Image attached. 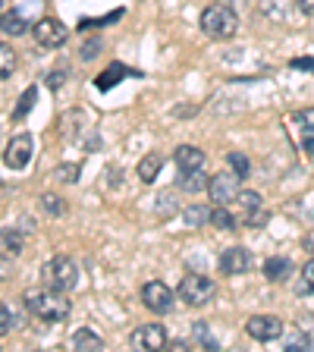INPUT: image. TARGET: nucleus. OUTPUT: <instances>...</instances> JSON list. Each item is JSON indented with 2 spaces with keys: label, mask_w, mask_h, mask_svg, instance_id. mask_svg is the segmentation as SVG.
<instances>
[{
  "label": "nucleus",
  "mask_w": 314,
  "mask_h": 352,
  "mask_svg": "<svg viewBox=\"0 0 314 352\" xmlns=\"http://www.w3.org/2000/svg\"><path fill=\"white\" fill-rule=\"evenodd\" d=\"M25 32H29V22L22 19L19 13H3V35L19 38V35H25Z\"/></svg>",
  "instance_id": "nucleus-22"
},
{
  "label": "nucleus",
  "mask_w": 314,
  "mask_h": 352,
  "mask_svg": "<svg viewBox=\"0 0 314 352\" xmlns=\"http://www.w3.org/2000/svg\"><path fill=\"white\" fill-rule=\"evenodd\" d=\"M258 10H261L264 19L280 22V25H289L302 16L299 0H258Z\"/></svg>",
  "instance_id": "nucleus-11"
},
{
  "label": "nucleus",
  "mask_w": 314,
  "mask_h": 352,
  "mask_svg": "<svg viewBox=\"0 0 314 352\" xmlns=\"http://www.w3.org/2000/svg\"><path fill=\"white\" fill-rule=\"evenodd\" d=\"M129 346L145 352L164 349L167 346V330H164V324H142V327H135L129 333Z\"/></svg>",
  "instance_id": "nucleus-10"
},
{
  "label": "nucleus",
  "mask_w": 314,
  "mask_h": 352,
  "mask_svg": "<svg viewBox=\"0 0 314 352\" xmlns=\"http://www.w3.org/2000/svg\"><path fill=\"white\" fill-rule=\"evenodd\" d=\"M293 123L299 126V129L305 132V135H308V132H314V107H302V110H295V113H293Z\"/></svg>",
  "instance_id": "nucleus-27"
},
{
  "label": "nucleus",
  "mask_w": 314,
  "mask_h": 352,
  "mask_svg": "<svg viewBox=\"0 0 314 352\" xmlns=\"http://www.w3.org/2000/svg\"><path fill=\"white\" fill-rule=\"evenodd\" d=\"M220 3H227V7H233V10L242 7V0H220Z\"/></svg>",
  "instance_id": "nucleus-44"
},
{
  "label": "nucleus",
  "mask_w": 314,
  "mask_h": 352,
  "mask_svg": "<svg viewBox=\"0 0 314 352\" xmlns=\"http://www.w3.org/2000/svg\"><path fill=\"white\" fill-rule=\"evenodd\" d=\"M41 205H44V211H51V214H66V201L63 198H57L54 192H44Z\"/></svg>",
  "instance_id": "nucleus-31"
},
{
  "label": "nucleus",
  "mask_w": 314,
  "mask_h": 352,
  "mask_svg": "<svg viewBox=\"0 0 314 352\" xmlns=\"http://www.w3.org/2000/svg\"><path fill=\"white\" fill-rule=\"evenodd\" d=\"M211 214H214V208H208V205H189L183 211V220H186V227H205V223H211Z\"/></svg>",
  "instance_id": "nucleus-20"
},
{
  "label": "nucleus",
  "mask_w": 314,
  "mask_h": 352,
  "mask_svg": "<svg viewBox=\"0 0 314 352\" xmlns=\"http://www.w3.org/2000/svg\"><path fill=\"white\" fill-rule=\"evenodd\" d=\"M66 76H69V69H66V66H60V69H54V73L47 76V88H54V91H57V88L66 82Z\"/></svg>",
  "instance_id": "nucleus-37"
},
{
  "label": "nucleus",
  "mask_w": 314,
  "mask_h": 352,
  "mask_svg": "<svg viewBox=\"0 0 314 352\" xmlns=\"http://www.w3.org/2000/svg\"><path fill=\"white\" fill-rule=\"evenodd\" d=\"M57 179L60 183H79V164H60Z\"/></svg>",
  "instance_id": "nucleus-32"
},
{
  "label": "nucleus",
  "mask_w": 314,
  "mask_h": 352,
  "mask_svg": "<svg viewBox=\"0 0 314 352\" xmlns=\"http://www.w3.org/2000/svg\"><path fill=\"white\" fill-rule=\"evenodd\" d=\"M154 211L161 214V217H173V214H176V192H164V195H157Z\"/></svg>",
  "instance_id": "nucleus-26"
},
{
  "label": "nucleus",
  "mask_w": 314,
  "mask_h": 352,
  "mask_svg": "<svg viewBox=\"0 0 314 352\" xmlns=\"http://www.w3.org/2000/svg\"><path fill=\"white\" fill-rule=\"evenodd\" d=\"M73 349H82V352H98V349H104V340L98 337L95 330L82 327V330H76V333H73Z\"/></svg>",
  "instance_id": "nucleus-18"
},
{
  "label": "nucleus",
  "mask_w": 314,
  "mask_h": 352,
  "mask_svg": "<svg viewBox=\"0 0 314 352\" xmlns=\"http://www.w3.org/2000/svg\"><path fill=\"white\" fill-rule=\"evenodd\" d=\"M35 142H32L29 132H19V135H13V139L7 142V148H3V164H7L10 170H25L32 161V151H35Z\"/></svg>",
  "instance_id": "nucleus-8"
},
{
  "label": "nucleus",
  "mask_w": 314,
  "mask_h": 352,
  "mask_svg": "<svg viewBox=\"0 0 314 352\" xmlns=\"http://www.w3.org/2000/svg\"><path fill=\"white\" fill-rule=\"evenodd\" d=\"M195 340L201 343V349H217V340L211 337V330H208L205 321H198L195 324Z\"/></svg>",
  "instance_id": "nucleus-29"
},
{
  "label": "nucleus",
  "mask_w": 314,
  "mask_h": 352,
  "mask_svg": "<svg viewBox=\"0 0 314 352\" xmlns=\"http://www.w3.org/2000/svg\"><path fill=\"white\" fill-rule=\"evenodd\" d=\"M176 296H179L189 308H205L208 302L217 296V286H214V280L205 277V274H186V277L179 280Z\"/></svg>",
  "instance_id": "nucleus-3"
},
{
  "label": "nucleus",
  "mask_w": 314,
  "mask_h": 352,
  "mask_svg": "<svg viewBox=\"0 0 314 352\" xmlns=\"http://www.w3.org/2000/svg\"><path fill=\"white\" fill-rule=\"evenodd\" d=\"M227 161H229V167H233L236 173L242 176V179H245V176L251 173V164H249V157H245L242 151H229V154H227Z\"/></svg>",
  "instance_id": "nucleus-28"
},
{
  "label": "nucleus",
  "mask_w": 314,
  "mask_h": 352,
  "mask_svg": "<svg viewBox=\"0 0 314 352\" xmlns=\"http://www.w3.org/2000/svg\"><path fill=\"white\" fill-rule=\"evenodd\" d=\"M32 35H35L38 47H44V51H57V47H63V44H66L69 32H66V25L60 19H54V16H44V19L35 22Z\"/></svg>",
  "instance_id": "nucleus-5"
},
{
  "label": "nucleus",
  "mask_w": 314,
  "mask_h": 352,
  "mask_svg": "<svg viewBox=\"0 0 314 352\" xmlns=\"http://www.w3.org/2000/svg\"><path fill=\"white\" fill-rule=\"evenodd\" d=\"M239 183H242V176L236 173V170H229V173H214L211 186H208V195H211L214 205H233L242 192Z\"/></svg>",
  "instance_id": "nucleus-6"
},
{
  "label": "nucleus",
  "mask_w": 314,
  "mask_h": 352,
  "mask_svg": "<svg viewBox=\"0 0 314 352\" xmlns=\"http://www.w3.org/2000/svg\"><path fill=\"white\" fill-rule=\"evenodd\" d=\"M302 249H305L308 255H314V230H311V233L302 236Z\"/></svg>",
  "instance_id": "nucleus-40"
},
{
  "label": "nucleus",
  "mask_w": 314,
  "mask_h": 352,
  "mask_svg": "<svg viewBox=\"0 0 314 352\" xmlns=\"http://www.w3.org/2000/svg\"><path fill=\"white\" fill-rule=\"evenodd\" d=\"M245 333L258 343H271V340L283 337V321L277 315H251L245 321Z\"/></svg>",
  "instance_id": "nucleus-9"
},
{
  "label": "nucleus",
  "mask_w": 314,
  "mask_h": 352,
  "mask_svg": "<svg viewBox=\"0 0 314 352\" xmlns=\"http://www.w3.org/2000/svg\"><path fill=\"white\" fill-rule=\"evenodd\" d=\"M201 32L208 38H214V41H227V38H233L239 32V16H236L233 7L217 0V3L205 7V13H201Z\"/></svg>",
  "instance_id": "nucleus-2"
},
{
  "label": "nucleus",
  "mask_w": 314,
  "mask_h": 352,
  "mask_svg": "<svg viewBox=\"0 0 314 352\" xmlns=\"http://www.w3.org/2000/svg\"><path fill=\"white\" fill-rule=\"evenodd\" d=\"M3 249H7V252H13V255H19V252H22V236L19 233H16V230H3Z\"/></svg>",
  "instance_id": "nucleus-34"
},
{
  "label": "nucleus",
  "mask_w": 314,
  "mask_h": 352,
  "mask_svg": "<svg viewBox=\"0 0 314 352\" xmlns=\"http://www.w3.org/2000/svg\"><path fill=\"white\" fill-rule=\"evenodd\" d=\"M295 271V264L293 258H286V255H273L264 261V280H271V283H286V280L293 277Z\"/></svg>",
  "instance_id": "nucleus-13"
},
{
  "label": "nucleus",
  "mask_w": 314,
  "mask_h": 352,
  "mask_svg": "<svg viewBox=\"0 0 314 352\" xmlns=\"http://www.w3.org/2000/svg\"><path fill=\"white\" fill-rule=\"evenodd\" d=\"M173 299H179V296H173V289L164 280H148L142 286V302H145V308L154 311V315H167L170 308H173Z\"/></svg>",
  "instance_id": "nucleus-7"
},
{
  "label": "nucleus",
  "mask_w": 314,
  "mask_h": 352,
  "mask_svg": "<svg viewBox=\"0 0 314 352\" xmlns=\"http://www.w3.org/2000/svg\"><path fill=\"white\" fill-rule=\"evenodd\" d=\"M302 148H305V154H311V157H314V132H308V135H305Z\"/></svg>",
  "instance_id": "nucleus-42"
},
{
  "label": "nucleus",
  "mask_w": 314,
  "mask_h": 352,
  "mask_svg": "<svg viewBox=\"0 0 314 352\" xmlns=\"http://www.w3.org/2000/svg\"><path fill=\"white\" fill-rule=\"evenodd\" d=\"M22 302H25V308H29V315H35L38 321H51V324L69 318V311H73L66 293L51 289V286H47V289H25Z\"/></svg>",
  "instance_id": "nucleus-1"
},
{
  "label": "nucleus",
  "mask_w": 314,
  "mask_h": 352,
  "mask_svg": "<svg viewBox=\"0 0 314 352\" xmlns=\"http://www.w3.org/2000/svg\"><path fill=\"white\" fill-rule=\"evenodd\" d=\"M302 16H314V0H299Z\"/></svg>",
  "instance_id": "nucleus-41"
},
{
  "label": "nucleus",
  "mask_w": 314,
  "mask_h": 352,
  "mask_svg": "<svg viewBox=\"0 0 314 352\" xmlns=\"http://www.w3.org/2000/svg\"><path fill=\"white\" fill-rule=\"evenodd\" d=\"M220 274H227V277H239L251 267V252L245 245H229V249L220 252Z\"/></svg>",
  "instance_id": "nucleus-12"
},
{
  "label": "nucleus",
  "mask_w": 314,
  "mask_h": 352,
  "mask_svg": "<svg viewBox=\"0 0 314 352\" xmlns=\"http://www.w3.org/2000/svg\"><path fill=\"white\" fill-rule=\"evenodd\" d=\"M305 211H308V214H311V217H314V195H311V198H308V201H305Z\"/></svg>",
  "instance_id": "nucleus-43"
},
{
  "label": "nucleus",
  "mask_w": 314,
  "mask_h": 352,
  "mask_svg": "<svg viewBox=\"0 0 314 352\" xmlns=\"http://www.w3.org/2000/svg\"><path fill=\"white\" fill-rule=\"evenodd\" d=\"M211 223H214V227H217V230H236V223H239V217H233V214L227 211V205H214Z\"/></svg>",
  "instance_id": "nucleus-23"
},
{
  "label": "nucleus",
  "mask_w": 314,
  "mask_h": 352,
  "mask_svg": "<svg viewBox=\"0 0 314 352\" xmlns=\"http://www.w3.org/2000/svg\"><path fill=\"white\" fill-rule=\"evenodd\" d=\"M126 76H145V73H139V69H129V66H123V63H113V66H107L101 76L95 79V85H98V91H110V88L117 85L120 79H126Z\"/></svg>",
  "instance_id": "nucleus-16"
},
{
  "label": "nucleus",
  "mask_w": 314,
  "mask_h": 352,
  "mask_svg": "<svg viewBox=\"0 0 314 352\" xmlns=\"http://www.w3.org/2000/svg\"><path fill=\"white\" fill-rule=\"evenodd\" d=\"M302 280H305V286L314 293V255H311V261H308L305 267H302Z\"/></svg>",
  "instance_id": "nucleus-39"
},
{
  "label": "nucleus",
  "mask_w": 314,
  "mask_h": 352,
  "mask_svg": "<svg viewBox=\"0 0 314 352\" xmlns=\"http://www.w3.org/2000/svg\"><path fill=\"white\" fill-rule=\"evenodd\" d=\"M173 161H176V167L179 170H201L205 167V161H208V154L201 151V148H195V145H179L176 148V154H173Z\"/></svg>",
  "instance_id": "nucleus-14"
},
{
  "label": "nucleus",
  "mask_w": 314,
  "mask_h": 352,
  "mask_svg": "<svg viewBox=\"0 0 314 352\" xmlns=\"http://www.w3.org/2000/svg\"><path fill=\"white\" fill-rule=\"evenodd\" d=\"M123 13L126 10H113V13H107V16H101V19H82L79 22V32H88V29H101V25H113L117 19H123Z\"/></svg>",
  "instance_id": "nucleus-24"
},
{
  "label": "nucleus",
  "mask_w": 314,
  "mask_h": 352,
  "mask_svg": "<svg viewBox=\"0 0 314 352\" xmlns=\"http://www.w3.org/2000/svg\"><path fill=\"white\" fill-rule=\"evenodd\" d=\"M205 170V167H201ZM201 170H179V176H176V189L179 192H189V195H195V192H205L208 186H211V179H208Z\"/></svg>",
  "instance_id": "nucleus-15"
},
{
  "label": "nucleus",
  "mask_w": 314,
  "mask_h": 352,
  "mask_svg": "<svg viewBox=\"0 0 314 352\" xmlns=\"http://www.w3.org/2000/svg\"><path fill=\"white\" fill-rule=\"evenodd\" d=\"M101 47H104V41H101V38H91V41H85V44H82V60H95L98 57V54H101Z\"/></svg>",
  "instance_id": "nucleus-35"
},
{
  "label": "nucleus",
  "mask_w": 314,
  "mask_h": 352,
  "mask_svg": "<svg viewBox=\"0 0 314 352\" xmlns=\"http://www.w3.org/2000/svg\"><path fill=\"white\" fill-rule=\"evenodd\" d=\"M267 220H271V211H267V208H258V211L245 214L242 223H245V227H267Z\"/></svg>",
  "instance_id": "nucleus-30"
},
{
  "label": "nucleus",
  "mask_w": 314,
  "mask_h": 352,
  "mask_svg": "<svg viewBox=\"0 0 314 352\" xmlns=\"http://www.w3.org/2000/svg\"><path fill=\"white\" fill-rule=\"evenodd\" d=\"M289 66L299 69V73H314V57H295V60H289Z\"/></svg>",
  "instance_id": "nucleus-38"
},
{
  "label": "nucleus",
  "mask_w": 314,
  "mask_h": 352,
  "mask_svg": "<svg viewBox=\"0 0 314 352\" xmlns=\"http://www.w3.org/2000/svg\"><path fill=\"white\" fill-rule=\"evenodd\" d=\"M161 170H164V154L151 151V154H145V157L139 161V179L142 183H154Z\"/></svg>",
  "instance_id": "nucleus-17"
},
{
  "label": "nucleus",
  "mask_w": 314,
  "mask_h": 352,
  "mask_svg": "<svg viewBox=\"0 0 314 352\" xmlns=\"http://www.w3.org/2000/svg\"><path fill=\"white\" fill-rule=\"evenodd\" d=\"M286 349L305 352V349H311V340H308V337H302V333H293V337L286 340Z\"/></svg>",
  "instance_id": "nucleus-36"
},
{
  "label": "nucleus",
  "mask_w": 314,
  "mask_h": 352,
  "mask_svg": "<svg viewBox=\"0 0 314 352\" xmlns=\"http://www.w3.org/2000/svg\"><path fill=\"white\" fill-rule=\"evenodd\" d=\"M0 66H3V79H10V76H13V66H16V57H13V47H7V44H3V47H0Z\"/></svg>",
  "instance_id": "nucleus-33"
},
{
  "label": "nucleus",
  "mask_w": 314,
  "mask_h": 352,
  "mask_svg": "<svg viewBox=\"0 0 314 352\" xmlns=\"http://www.w3.org/2000/svg\"><path fill=\"white\" fill-rule=\"evenodd\" d=\"M236 201H239V208H242V217H245V214H251V211H258V208H264L261 195H258V192H251V189H242Z\"/></svg>",
  "instance_id": "nucleus-25"
},
{
  "label": "nucleus",
  "mask_w": 314,
  "mask_h": 352,
  "mask_svg": "<svg viewBox=\"0 0 314 352\" xmlns=\"http://www.w3.org/2000/svg\"><path fill=\"white\" fill-rule=\"evenodd\" d=\"M44 283L51 286V289H60V293L76 289V283H79V267H76V261L66 255L51 258V261L44 264Z\"/></svg>",
  "instance_id": "nucleus-4"
},
{
  "label": "nucleus",
  "mask_w": 314,
  "mask_h": 352,
  "mask_svg": "<svg viewBox=\"0 0 314 352\" xmlns=\"http://www.w3.org/2000/svg\"><path fill=\"white\" fill-rule=\"evenodd\" d=\"M35 101H38V88L35 85H29L25 91L19 95V104L13 107V113H10V120L13 123H19V120H25L32 113V107H35Z\"/></svg>",
  "instance_id": "nucleus-19"
},
{
  "label": "nucleus",
  "mask_w": 314,
  "mask_h": 352,
  "mask_svg": "<svg viewBox=\"0 0 314 352\" xmlns=\"http://www.w3.org/2000/svg\"><path fill=\"white\" fill-rule=\"evenodd\" d=\"M19 311H16L13 305H10V302H3V305H0V333H3V337H7L10 330H16L19 327Z\"/></svg>",
  "instance_id": "nucleus-21"
}]
</instances>
